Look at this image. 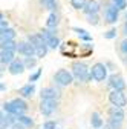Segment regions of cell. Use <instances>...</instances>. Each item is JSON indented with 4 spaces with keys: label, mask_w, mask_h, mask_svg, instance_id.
<instances>
[{
    "label": "cell",
    "mask_w": 127,
    "mask_h": 129,
    "mask_svg": "<svg viewBox=\"0 0 127 129\" xmlns=\"http://www.w3.org/2000/svg\"><path fill=\"white\" fill-rule=\"evenodd\" d=\"M5 89H6L5 83H0V91H2V92H5Z\"/></svg>",
    "instance_id": "36"
},
{
    "label": "cell",
    "mask_w": 127,
    "mask_h": 129,
    "mask_svg": "<svg viewBox=\"0 0 127 129\" xmlns=\"http://www.w3.org/2000/svg\"><path fill=\"white\" fill-rule=\"evenodd\" d=\"M107 86L110 89H116V91H125L127 89V83L121 74H112L107 78Z\"/></svg>",
    "instance_id": "7"
},
{
    "label": "cell",
    "mask_w": 127,
    "mask_h": 129,
    "mask_svg": "<svg viewBox=\"0 0 127 129\" xmlns=\"http://www.w3.org/2000/svg\"><path fill=\"white\" fill-rule=\"evenodd\" d=\"M41 129H57V121L55 120H46V121H43Z\"/></svg>",
    "instance_id": "30"
},
{
    "label": "cell",
    "mask_w": 127,
    "mask_h": 129,
    "mask_svg": "<svg viewBox=\"0 0 127 129\" xmlns=\"http://www.w3.org/2000/svg\"><path fill=\"white\" fill-rule=\"evenodd\" d=\"M58 23H60L58 14L52 11V12L49 14V17H47V20H46V28H49V29H55V28L58 26Z\"/></svg>",
    "instance_id": "21"
},
{
    "label": "cell",
    "mask_w": 127,
    "mask_h": 129,
    "mask_svg": "<svg viewBox=\"0 0 127 129\" xmlns=\"http://www.w3.org/2000/svg\"><path fill=\"white\" fill-rule=\"evenodd\" d=\"M17 52H19V54H22L23 57H34V55H35V46L31 43L29 40L19 42Z\"/></svg>",
    "instance_id": "9"
},
{
    "label": "cell",
    "mask_w": 127,
    "mask_h": 129,
    "mask_svg": "<svg viewBox=\"0 0 127 129\" xmlns=\"http://www.w3.org/2000/svg\"><path fill=\"white\" fill-rule=\"evenodd\" d=\"M103 124H104V120H103L101 114H100V112H97V111H93L92 115H90V126L93 129H101Z\"/></svg>",
    "instance_id": "16"
},
{
    "label": "cell",
    "mask_w": 127,
    "mask_h": 129,
    "mask_svg": "<svg viewBox=\"0 0 127 129\" xmlns=\"http://www.w3.org/2000/svg\"><path fill=\"white\" fill-rule=\"evenodd\" d=\"M8 28V20L5 19V15H2V20H0V31H3Z\"/></svg>",
    "instance_id": "34"
},
{
    "label": "cell",
    "mask_w": 127,
    "mask_h": 129,
    "mask_svg": "<svg viewBox=\"0 0 127 129\" xmlns=\"http://www.w3.org/2000/svg\"><path fill=\"white\" fill-rule=\"evenodd\" d=\"M15 60V52L14 51H8V49H0V63L3 64H11Z\"/></svg>",
    "instance_id": "15"
},
{
    "label": "cell",
    "mask_w": 127,
    "mask_h": 129,
    "mask_svg": "<svg viewBox=\"0 0 127 129\" xmlns=\"http://www.w3.org/2000/svg\"><path fill=\"white\" fill-rule=\"evenodd\" d=\"M23 61H25L26 69H32V68H35V64H37V57L35 55L34 57H25Z\"/></svg>",
    "instance_id": "25"
},
{
    "label": "cell",
    "mask_w": 127,
    "mask_h": 129,
    "mask_svg": "<svg viewBox=\"0 0 127 129\" xmlns=\"http://www.w3.org/2000/svg\"><path fill=\"white\" fill-rule=\"evenodd\" d=\"M41 72H43V68H38V69H37V71H35L34 74H31V75H29V82H31V83H35L37 80L40 78Z\"/></svg>",
    "instance_id": "31"
},
{
    "label": "cell",
    "mask_w": 127,
    "mask_h": 129,
    "mask_svg": "<svg viewBox=\"0 0 127 129\" xmlns=\"http://www.w3.org/2000/svg\"><path fill=\"white\" fill-rule=\"evenodd\" d=\"M71 71H72V74H74V77L78 83H89L93 78L89 66L84 61H74L71 64Z\"/></svg>",
    "instance_id": "2"
},
{
    "label": "cell",
    "mask_w": 127,
    "mask_h": 129,
    "mask_svg": "<svg viewBox=\"0 0 127 129\" xmlns=\"http://www.w3.org/2000/svg\"><path fill=\"white\" fill-rule=\"evenodd\" d=\"M35 94V85L34 83H26L19 89V95L23 97V99H31Z\"/></svg>",
    "instance_id": "14"
},
{
    "label": "cell",
    "mask_w": 127,
    "mask_h": 129,
    "mask_svg": "<svg viewBox=\"0 0 127 129\" xmlns=\"http://www.w3.org/2000/svg\"><path fill=\"white\" fill-rule=\"evenodd\" d=\"M86 3H87V0H71V5H72L74 9H81L83 11Z\"/></svg>",
    "instance_id": "27"
},
{
    "label": "cell",
    "mask_w": 127,
    "mask_h": 129,
    "mask_svg": "<svg viewBox=\"0 0 127 129\" xmlns=\"http://www.w3.org/2000/svg\"><path fill=\"white\" fill-rule=\"evenodd\" d=\"M28 40L32 43L34 46H35V49L37 48H40V46H43V45H46V42H44V39L41 37V34L40 32H37V34H31V36H28Z\"/></svg>",
    "instance_id": "19"
},
{
    "label": "cell",
    "mask_w": 127,
    "mask_h": 129,
    "mask_svg": "<svg viewBox=\"0 0 127 129\" xmlns=\"http://www.w3.org/2000/svg\"><path fill=\"white\" fill-rule=\"evenodd\" d=\"M9 129H26V127H25L22 123H19V121H17V123H14V124H12Z\"/></svg>",
    "instance_id": "35"
},
{
    "label": "cell",
    "mask_w": 127,
    "mask_h": 129,
    "mask_svg": "<svg viewBox=\"0 0 127 129\" xmlns=\"http://www.w3.org/2000/svg\"><path fill=\"white\" fill-rule=\"evenodd\" d=\"M122 121H118V120H113V118H107L106 123H104V129H122Z\"/></svg>",
    "instance_id": "22"
},
{
    "label": "cell",
    "mask_w": 127,
    "mask_h": 129,
    "mask_svg": "<svg viewBox=\"0 0 127 129\" xmlns=\"http://www.w3.org/2000/svg\"><path fill=\"white\" fill-rule=\"evenodd\" d=\"M90 72H92V77L97 83H104L107 80V64L101 63V61L93 63L90 68Z\"/></svg>",
    "instance_id": "4"
},
{
    "label": "cell",
    "mask_w": 127,
    "mask_h": 129,
    "mask_svg": "<svg viewBox=\"0 0 127 129\" xmlns=\"http://www.w3.org/2000/svg\"><path fill=\"white\" fill-rule=\"evenodd\" d=\"M122 61H124V64L127 66V55H124V57H122Z\"/></svg>",
    "instance_id": "38"
},
{
    "label": "cell",
    "mask_w": 127,
    "mask_h": 129,
    "mask_svg": "<svg viewBox=\"0 0 127 129\" xmlns=\"http://www.w3.org/2000/svg\"><path fill=\"white\" fill-rule=\"evenodd\" d=\"M124 34H125V37H127V20H125V23H124Z\"/></svg>",
    "instance_id": "37"
},
{
    "label": "cell",
    "mask_w": 127,
    "mask_h": 129,
    "mask_svg": "<svg viewBox=\"0 0 127 129\" xmlns=\"http://www.w3.org/2000/svg\"><path fill=\"white\" fill-rule=\"evenodd\" d=\"M118 12L119 9L112 3V5H109L106 9H104V20L109 23V25H113L118 22Z\"/></svg>",
    "instance_id": "11"
},
{
    "label": "cell",
    "mask_w": 127,
    "mask_h": 129,
    "mask_svg": "<svg viewBox=\"0 0 127 129\" xmlns=\"http://www.w3.org/2000/svg\"><path fill=\"white\" fill-rule=\"evenodd\" d=\"M47 51H49V46L43 45V46H40V48H37V49H35V57L37 58H43V57H46Z\"/></svg>",
    "instance_id": "26"
},
{
    "label": "cell",
    "mask_w": 127,
    "mask_h": 129,
    "mask_svg": "<svg viewBox=\"0 0 127 129\" xmlns=\"http://www.w3.org/2000/svg\"><path fill=\"white\" fill-rule=\"evenodd\" d=\"M74 80H75V77H74L72 71L65 69V68H60L54 74V83L57 86H60V88H68V86H71L74 83Z\"/></svg>",
    "instance_id": "3"
},
{
    "label": "cell",
    "mask_w": 127,
    "mask_h": 129,
    "mask_svg": "<svg viewBox=\"0 0 127 129\" xmlns=\"http://www.w3.org/2000/svg\"><path fill=\"white\" fill-rule=\"evenodd\" d=\"M17 46H19V43H15V40H8V42L2 43V49H8V51L17 52Z\"/></svg>",
    "instance_id": "24"
},
{
    "label": "cell",
    "mask_w": 127,
    "mask_h": 129,
    "mask_svg": "<svg viewBox=\"0 0 127 129\" xmlns=\"http://www.w3.org/2000/svg\"><path fill=\"white\" fill-rule=\"evenodd\" d=\"M87 23L92 25V26H97L100 23V17L98 14H87Z\"/></svg>",
    "instance_id": "29"
},
{
    "label": "cell",
    "mask_w": 127,
    "mask_h": 129,
    "mask_svg": "<svg viewBox=\"0 0 127 129\" xmlns=\"http://www.w3.org/2000/svg\"><path fill=\"white\" fill-rule=\"evenodd\" d=\"M72 31L77 32V34L80 36L84 42H92V36L87 34V31H86V29H83V28H72Z\"/></svg>",
    "instance_id": "23"
},
{
    "label": "cell",
    "mask_w": 127,
    "mask_h": 129,
    "mask_svg": "<svg viewBox=\"0 0 127 129\" xmlns=\"http://www.w3.org/2000/svg\"><path fill=\"white\" fill-rule=\"evenodd\" d=\"M107 115L110 118H113V120H118V121H122L125 120V112H124V108H119V106H113V105H110L107 108Z\"/></svg>",
    "instance_id": "12"
},
{
    "label": "cell",
    "mask_w": 127,
    "mask_h": 129,
    "mask_svg": "<svg viewBox=\"0 0 127 129\" xmlns=\"http://www.w3.org/2000/svg\"><path fill=\"white\" fill-rule=\"evenodd\" d=\"M100 3L97 2V0H87V3H86V6H84V14L87 15V14H98V11H100Z\"/></svg>",
    "instance_id": "17"
},
{
    "label": "cell",
    "mask_w": 127,
    "mask_h": 129,
    "mask_svg": "<svg viewBox=\"0 0 127 129\" xmlns=\"http://www.w3.org/2000/svg\"><path fill=\"white\" fill-rule=\"evenodd\" d=\"M116 29L115 28H112V29H109L107 32H104V39H107V40H112V39H115L116 37Z\"/></svg>",
    "instance_id": "32"
},
{
    "label": "cell",
    "mask_w": 127,
    "mask_h": 129,
    "mask_svg": "<svg viewBox=\"0 0 127 129\" xmlns=\"http://www.w3.org/2000/svg\"><path fill=\"white\" fill-rule=\"evenodd\" d=\"M125 20H127V12H125Z\"/></svg>",
    "instance_id": "39"
},
{
    "label": "cell",
    "mask_w": 127,
    "mask_h": 129,
    "mask_svg": "<svg viewBox=\"0 0 127 129\" xmlns=\"http://www.w3.org/2000/svg\"><path fill=\"white\" fill-rule=\"evenodd\" d=\"M119 51H121L122 55H127V37L119 43Z\"/></svg>",
    "instance_id": "33"
},
{
    "label": "cell",
    "mask_w": 127,
    "mask_h": 129,
    "mask_svg": "<svg viewBox=\"0 0 127 129\" xmlns=\"http://www.w3.org/2000/svg\"><path fill=\"white\" fill-rule=\"evenodd\" d=\"M8 40H15V31L12 28H6L3 31H0V43Z\"/></svg>",
    "instance_id": "18"
},
{
    "label": "cell",
    "mask_w": 127,
    "mask_h": 129,
    "mask_svg": "<svg viewBox=\"0 0 127 129\" xmlns=\"http://www.w3.org/2000/svg\"><path fill=\"white\" fill-rule=\"evenodd\" d=\"M40 114L44 117H51L58 109V100H41L40 102Z\"/></svg>",
    "instance_id": "8"
},
{
    "label": "cell",
    "mask_w": 127,
    "mask_h": 129,
    "mask_svg": "<svg viewBox=\"0 0 127 129\" xmlns=\"http://www.w3.org/2000/svg\"><path fill=\"white\" fill-rule=\"evenodd\" d=\"M17 121L19 123H22L26 129H32L34 126H35V123H34V118L32 117H29V115H26V114H23V115H19L17 117Z\"/></svg>",
    "instance_id": "20"
},
{
    "label": "cell",
    "mask_w": 127,
    "mask_h": 129,
    "mask_svg": "<svg viewBox=\"0 0 127 129\" xmlns=\"http://www.w3.org/2000/svg\"><path fill=\"white\" fill-rule=\"evenodd\" d=\"M107 100H109L110 105H113V106L125 108L127 106V94H125V91L110 89V92L107 94Z\"/></svg>",
    "instance_id": "5"
},
{
    "label": "cell",
    "mask_w": 127,
    "mask_h": 129,
    "mask_svg": "<svg viewBox=\"0 0 127 129\" xmlns=\"http://www.w3.org/2000/svg\"><path fill=\"white\" fill-rule=\"evenodd\" d=\"M14 123H17V117L12 115V114H8V112H5V111H2V114H0V129H8Z\"/></svg>",
    "instance_id": "13"
},
{
    "label": "cell",
    "mask_w": 127,
    "mask_h": 129,
    "mask_svg": "<svg viewBox=\"0 0 127 129\" xmlns=\"http://www.w3.org/2000/svg\"><path fill=\"white\" fill-rule=\"evenodd\" d=\"M28 103L25 102L23 97H17V99H12L11 102H3L2 103V111L8 112V114H12L15 117H19V115H23L28 112Z\"/></svg>",
    "instance_id": "1"
},
{
    "label": "cell",
    "mask_w": 127,
    "mask_h": 129,
    "mask_svg": "<svg viewBox=\"0 0 127 129\" xmlns=\"http://www.w3.org/2000/svg\"><path fill=\"white\" fill-rule=\"evenodd\" d=\"M25 69H26V66H25L23 58H17V57H15V60L11 64H8V72L11 75H20V74L25 72Z\"/></svg>",
    "instance_id": "10"
},
{
    "label": "cell",
    "mask_w": 127,
    "mask_h": 129,
    "mask_svg": "<svg viewBox=\"0 0 127 129\" xmlns=\"http://www.w3.org/2000/svg\"><path fill=\"white\" fill-rule=\"evenodd\" d=\"M41 3L47 11H51V12L57 8V0H41Z\"/></svg>",
    "instance_id": "28"
},
{
    "label": "cell",
    "mask_w": 127,
    "mask_h": 129,
    "mask_svg": "<svg viewBox=\"0 0 127 129\" xmlns=\"http://www.w3.org/2000/svg\"><path fill=\"white\" fill-rule=\"evenodd\" d=\"M60 86H44L40 91V99L41 100H60L61 92L58 89Z\"/></svg>",
    "instance_id": "6"
}]
</instances>
